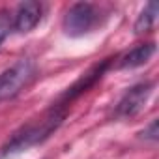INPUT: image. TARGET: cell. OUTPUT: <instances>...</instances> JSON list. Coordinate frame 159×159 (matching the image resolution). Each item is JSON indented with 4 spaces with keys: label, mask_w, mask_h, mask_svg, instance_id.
Instances as JSON below:
<instances>
[{
    "label": "cell",
    "mask_w": 159,
    "mask_h": 159,
    "mask_svg": "<svg viewBox=\"0 0 159 159\" xmlns=\"http://www.w3.org/2000/svg\"><path fill=\"white\" fill-rule=\"evenodd\" d=\"M64 118H66V107H60V105L54 103L41 116H38V118L30 120L28 124H25L23 127H19L10 137V140L4 144L2 153L4 155L17 153V152H25V150H28L36 144H41L43 140H47L60 127Z\"/></svg>",
    "instance_id": "cell-1"
},
{
    "label": "cell",
    "mask_w": 159,
    "mask_h": 159,
    "mask_svg": "<svg viewBox=\"0 0 159 159\" xmlns=\"http://www.w3.org/2000/svg\"><path fill=\"white\" fill-rule=\"evenodd\" d=\"M36 75V64L30 58L17 60L11 67L0 73V101L15 98Z\"/></svg>",
    "instance_id": "cell-2"
},
{
    "label": "cell",
    "mask_w": 159,
    "mask_h": 159,
    "mask_svg": "<svg viewBox=\"0 0 159 159\" xmlns=\"http://www.w3.org/2000/svg\"><path fill=\"white\" fill-rule=\"evenodd\" d=\"M98 19H99V13H98V8L94 4L79 2V4H73L66 11L62 26H64V32L67 36L81 38V36L88 34L98 25Z\"/></svg>",
    "instance_id": "cell-3"
},
{
    "label": "cell",
    "mask_w": 159,
    "mask_h": 159,
    "mask_svg": "<svg viewBox=\"0 0 159 159\" xmlns=\"http://www.w3.org/2000/svg\"><path fill=\"white\" fill-rule=\"evenodd\" d=\"M152 90H153V83H139V84L131 86L122 96V99L116 105V112H114L116 118H131V116H137L144 109L146 101L150 99Z\"/></svg>",
    "instance_id": "cell-4"
},
{
    "label": "cell",
    "mask_w": 159,
    "mask_h": 159,
    "mask_svg": "<svg viewBox=\"0 0 159 159\" xmlns=\"http://www.w3.org/2000/svg\"><path fill=\"white\" fill-rule=\"evenodd\" d=\"M109 67V60H103L101 64H96L94 67H90L86 73H83V77L79 79V81L73 84V86H69L62 96H60V99L56 101V105H60V107H67L73 99H77L81 94H84L88 88H92L99 79H101V75L105 73V69Z\"/></svg>",
    "instance_id": "cell-5"
},
{
    "label": "cell",
    "mask_w": 159,
    "mask_h": 159,
    "mask_svg": "<svg viewBox=\"0 0 159 159\" xmlns=\"http://www.w3.org/2000/svg\"><path fill=\"white\" fill-rule=\"evenodd\" d=\"M41 21V6L38 2H23L19 4L13 15V28L19 34H26L38 26Z\"/></svg>",
    "instance_id": "cell-6"
},
{
    "label": "cell",
    "mask_w": 159,
    "mask_h": 159,
    "mask_svg": "<svg viewBox=\"0 0 159 159\" xmlns=\"http://www.w3.org/2000/svg\"><path fill=\"white\" fill-rule=\"evenodd\" d=\"M155 54V43H140L135 49H131L127 54H124L118 62L120 69H133V67H140L144 66L152 56Z\"/></svg>",
    "instance_id": "cell-7"
},
{
    "label": "cell",
    "mask_w": 159,
    "mask_h": 159,
    "mask_svg": "<svg viewBox=\"0 0 159 159\" xmlns=\"http://www.w3.org/2000/svg\"><path fill=\"white\" fill-rule=\"evenodd\" d=\"M157 11H159V6L157 2H148L144 6V10L140 11L137 23H135V32L137 34H144V32H150L157 21Z\"/></svg>",
    "instance_id": "cell-8"
},
{
    "label": "cell",
    "mask_w": 159,
    "mask_h": 159,
    "mask_svg": "<svg viewBox=\"0 0 159 159\" xmlns=\"http://www.w3.org/2000/svg\"><path fill=\"white\" fill-rule=\"evenodd\" d=\"M11 17H10V11L2 10L0 11V45H2V41L6 39V36L10 34V28H11Z\"/></svg>",
    "instance_id": "cell-9"
},
{
    "label": "cell",
    "mask_w": 159,
    "mask_h": 159,
    "mask_svg": "<svg viewBox=\"0 0 159 159\" xmlns=\"http://www.w3.org/2000/svg\"><path fill=\"white\" fill-rule=\"evenodd\" d=\"M142 137L144 139H150V140H157V120H153L148 125V129L142 131Z\"/></svg>",
    "instance_id": "cell-10"
}]
</instances>
